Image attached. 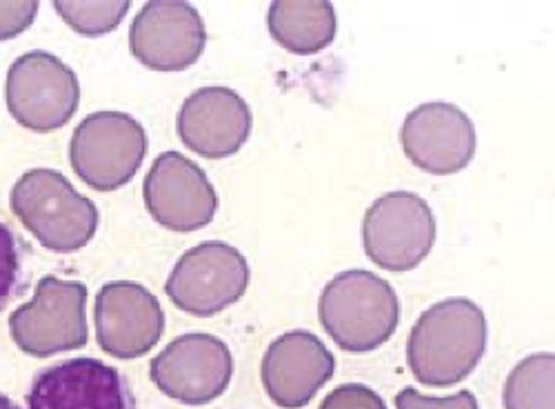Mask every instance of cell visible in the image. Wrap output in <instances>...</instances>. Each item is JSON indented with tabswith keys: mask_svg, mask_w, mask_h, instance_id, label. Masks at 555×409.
<instances>
[{
	"mask_svg": "<svg viewBox=\"0 0 555 409\" xmlns=\"http://www.w3.org/2000/svg\"><path fill=\"white\" fill-rule=\"evenodd\" d=\"M487 349V318L469 298H444L415 321L406 341V362L415 381L451 387L478 368Z\"/></svg>",
	"mask_w": 555,
	"mask_h": 409,
	"instance_id": "1",
	"label": "cell"
},
{
	"mask_svg": "<svg viewBox=\"0 0 555 409\" xmlns=\"http://www.w3.org/2000/svg\"><path fill=\"white\" fill-rule=\"evenodd\" d=\"M318 316L340 349L366 354L396 334L400 301L391 283L374 271L347 269L322 290Z\"/></svg>",
	"mask_w": 555,
	"mask_h": 409,
	"instance_id": "2",
	"label": "cell"
},
{
	"mask_svg": "<svg viewBox=\"0 0 555 409\" xmlns=\"http://www.w3.org/2000/svg\"><path fill=\"white\" fill-rule=\"evenodd\" d=\"M12 212L50 252L82 250L99 230V207L69 180L48 167L25 171L10 194Z\"/></svg>",
	"mask_w": 555,
	"mask_h": 409,
	"instance_id": "3",
	"label": "cell"
},
{
	"mask_svg": "<svg viewBox=\"0 0 555 409\" xmlns=\"http://www.w3.org/2000/svg\"><path fill=\"white\" fill-rule=\"evenodd\" d=\"M147 131L125 112H94L80 120L69 143V163L85 186L114 192L127 186L147 156Z\"/></svg>",
	"mask_w": 555,
	"mask_h": 409,
	"instance_id": "4",
	"label": "cell"
},
{
	"mask_svg": "<svg viewBox=\"0 0 555 409\" xmlns=\"http://www.w3.org/2000/svg\"><path fill=\"white\" fill-rule=\"evenodd\" d=\"M10 334L16 347L34 358L85 347L89 341L85 283L42 277L34 298L12 311Z\"/></svg>",
	"mask_w": 555,
	"mask_h": 409,
	"instance_id": "5",
	"label": "cell"
},
{
	"mask_svg": "<svg viewBox=\"0 0 555 409\" xmlns=\"http://www.w3.org/2000/svg\"><path fill=\"white\" fill-rule=\"evenodd\" d=\"M8 110L14 120L36 133L65 127L80 105V82L59 56L34 50L18 56L5 85Z\"/></svg>",
	"mask_w": 555,
	"mask_h": 409,
	"instance_id": "6",
	"label": "cell"
},
{
	"mask_svg": "<svg viewBox=\"0 0 555 409\" xmlns=\"http://www.w3.org/2000/svg\"><path fill=\"white\" fill-rule=\"evenodd\" d=\"M249 277L243 252L222 241H205L178 258L165 292L178 309L209 318L245 296Z\"/></svg>",
	"mask_w": 555,
	"mask_h": 409,
	"instance_id": "7",
	"label": "cell"
},
{
	"mask_svg": "<svg viewBox=\"0 0 555 409\" xmlns=\"http://www.w3.org/2000/svg\"><path fill=\"white\" fill-rule=\"evenodd\" d=\"M362 243L369 260L383 269H415L436 243V216L423 196L389 192L366 209Z\"/></svg>",
	"mask_w": 555,
	"mask_h": 409,
	"instance_id": "8",
	"label": "cell"
},
{
	"mask_svg": "<svg viewBox=\"0 0 555 409\" xmlns=\"http://www.w3.org/2000/svg\"><path fill=\"white\" fill-rule=\"evenodd\" d=\"M150 376L165 396L182 405H207L227 392L234 356L211 334H184L152 360Z\"/></svg>",
	"mask_w": 555,
	"mask_h": 409,
	"instance_id": "9",
	"label": "cell"
},
{
	"mask_svg": "<svg viewBox=\"0 0 555 409\" xmlns=\"http://www.w3.org/2000/svg\"><path fill=\"white\" fill-rule=\"evenodd\" d=\"M143 199L150 216L178 234L203 230L218 212V194L205 169L178 152H163L154 161Z\"/></svg>",
	"mask_w": 555,
	"mask_h": 409,
	"instance_id": "10",
	"label": "cell"
},
{
	"mask_svg": "<svg viewBox=\"0 0 555 409\" xmlns=\"http://www.w3.org/2000/svg\"><path fill=\"white\" fill-rule=\"evenodd\" d=\"M207 29L198 10L176 0H154L129 27V50L154 72H182L205 52Z\"/></svg>",
	"mask_w": 555,
	"mask_h": 409,
	"instance_id": "11",
	"label": "cell"
},
{
	"mask_svg": "<svg viewBox=\"0 0 555 409\" xmlns=\"http://www.w3.org/2000/svg\"><path fill=\"white\" fill-rule=\"evenodd\" d=\"M29 409H138L129 381L99 358H67L31 381Z\"/></svg>",
	"mask_w": 555,
	"mask_h": 409,
	"instance_id": "12",
	"label": "cell"
},
{
	"mask_svg": "<svg viewBox=\"0 0 555 409\" xmlns=\"http://www.w3.org/2000/svg\"><path fill=\"white\" fill-rule=\"evenodd\" d=\"M94 321L99 347L118 360L141 358L165 334V311L158 298L131 281H114L99 290Z\"/></svg>",
	"mask_w": 555,
	"mask_h": 409,
	"instance_id": "13",
	"label": "cell"
},
{
	"mask_svg": "<svg viewBox=\"0 0 555 409\" xmlns=\"http://www.w3.org/2000/svg\"><path fill=\"white\" fill-rule=\"evenodd\" d=\"M400 143L415 167L449 176L474 161L478 136L472 118L460 107L434 101L418 105L404 118Z\"/></svg>",
	"mask_w": 555,
	"mask_h": 409,
	"instance_id": "14",
	"label": "cell"
},
{
	"mask_svg": "<svg viewBox=\"0 0 555 409\" xmlns=\"http://www.w3.org/2000/svg\"><path fill=\"white\" fill-rule=\"evenodd\" d=\"M182 145L203 158L220 161L243 150L254 116L247 101L229 87H201L184 99L178 112Z\"/></svg>",
	"mask_w": 555,
	"mask_h": 409,
	"instance_id": "15",
	"label": "cell"
},
{
	"mask_svg": "<svg viewBox=\"0 0 555 409\" xmlns=\"http://www.w3.org/2000/svg\"><path fill=\"white\" fill-rule=\"evenodd\" d=\"M336 372V358L315 334L294 330L271 341L262 358L267 396L283 409H300L313 400Z\"/></svg>",
	"mask_w": 555,
	"mask_h": 409,
	"instance_id": "16",
	"label": "cell"
},
{
	"mask_svg": "<svg viewBox=\"0 0 555 409\" xmlns=\"http://www.w3.org/2000/svg\"><path fill=\"white\" fill-rule=\"evenodd\" d=\"M271 38L292 54H318L336 38L338 18L327 0H278L267 12Z\"/></svg>",
	"mask_w": 555,
	"mask_h": 409,
	"instance_id": "17",
	"label": "cell"
},
{
	"mask_svg": "<svg viewBox=\"0 0 555 409\" xmlns=\"http://www.w3.org/2000/svg\"><path fill=\"white\" fill-rule=\"evenodd\" d=\"M555 356L531 354L512 370L504 385V409H555L553 405Z\"/></svg>",
	"mask_w": 555,
	"mask_h": 409,
	"instance_id": "18",
	"label": "cell"
},
{
	"mask_svg": "<svg viewBox=\"0 0 555 409\" xmlns=\"http://www.w3.org/2000/svg\"><path fill=\"white\" fill-rule=\"evenodd\" d=\"M29 243L0 220V311H5L16 298L29 290Z\"/></svg>",
	"mask_w": 555,
	"mask_h": 409,
	"instance_id": "19",
	"label": "cell"
},
{
	"mask_svg": "<svg viewBox=\"0 0 555 409\" xmlns=\"http://www.w3.org/2000/svg\"><path fill=\"white\" fill-rule=\"evenodd\" d=\"M54 10L74 31L96 38L114 31L131 10V3H127V0H114V3H74V0H56Z\"/></svg>",
	"mask_w": 555,
	"mask_h": 409,
	"instance_id": "20",
	"label": "cell"
},
{
	"mask_svg": "<svg viewBox=\"0 0 555 409\" xmlns=\"http://www.w3.org/2000/svg\"><path fill=\"white\" fill-rule=\"evenodd\" d=\"M396 409H480V405L472 392H460L453 396L436 398V396H425L413 387H404L396 396Z\"/></svg>",
	"mask_w": 555,
	"mask_h": 409,
	"instance_id": "21",
	"label": "cell"
},
{
	"mask_svg": "<svg viewBox=\"0 0 555 409\" xmlns=\"http://www.w3.org/2000/svg\"><path fill=\"white\" fill-rule=\"evenodd\" d=\"M320 409H387L378 392L360 383H345L322 400Z\"/></svg>",
	"mask_w": 555,
	"mask_h": 409,
	"instance_id": "22",
	"label": "cell"
},
{
	"mask_svg": "<svg viewBox=\"0 0 555 409\" xmlns=\"http://www.w3.org/2000/svg\"><path fill=\"white\" fill-rule=\"evenodd\" d=\"M38 3H0V40H10L31 27L38 14Z\"/></svg>",
	"mask_w": 555,
	"mask_h": 409,
	"instance_id": "23",
	"label": "cell"
},
{
	"mask_svg": "<svg viewBox=\"0 0 555 409\" xmlns=\"http://www.w3.org/2000/svg\"><path fill=\"white\" fill-rule=\"evenodd\" d=\"M0 409H21L8 394L0 392Z\"/></svg>",
	"mask_w": 555,
	"mask_h": 409,
	"instance_id": "24",
	"label": "cell"
}]
</instances>
